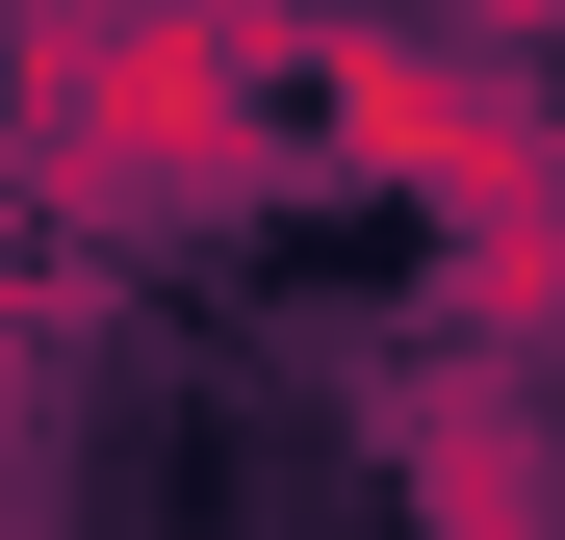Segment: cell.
I'll use <instances>...</instances> for the list:
<instances>
[{
    "label": "cell",
    "instance_id": "1",
    "mask_svg": "<svg viewBox=\"0 0 565 540\" xmlns=\"http://www.w3.org/2000/svg\"><path fill=\"white\" fill-rule=\"evenodd\" d=\"M412 515H437V540H565L540 412H514V387H412Z\"/></svg>",
    "mask_w": 565,
    "mask_h": 540
},
{
    "label": "cell",
    "instance_id": "2",
    "mask_svg": "<svg viewBox=\"0 0 565 540\" xmlns=\"http://www.w3.org/2000/svg\"><path fill=\"white\" fill-rule=\"evenodd\" d=\"M412 52H462V77H514V52H565V0H386Z\"/></svg>",
    "mask_w": 565,
    "mask_h": 540
},
{
    "label": "cell",
    "instance_id": "4",
    "mask_svg": "<svg viewBox=\"0 0 565 540\" xmlns=\"http://www.w3.org/2000/svg\"><path fill=\"white\" fill-rule=\"evenodd\" d=\"M0 52H26V0H0Z\"/></svg>",
    "mask_w": 565,
    "mask_h": 540
},
{
    "label": "cell",
    "instance_id": "3",
    "mask_svg": "<svg viewBox=\"0 0 565 540\" xmlns=\"http://www.w3.org/2000/svg\"><path fill=\"white\" fill-rule=\"evenodd\" d=\"M0 515H26V284H0Z\"/></svg>",
    "mask_w": 565,
    "mask_h": 540
}]
</instances>
